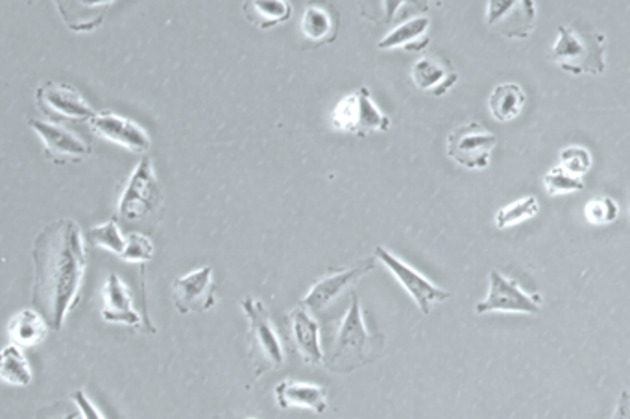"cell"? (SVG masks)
Segmentation results:
<instances>
[{"label": "cell", "instance_id": "obj_1", "mask_svg": "<svg viewBox=\"0 0 630 419\" xmlns=\"http://www.w3.org/2000/svg\"><path fill=\"white\" fill-rule=\"evenodd\" d=\"M33 306L58 331L77 306L88 267L80 226L71 218L47 226L33 245Z\"/></svg>", "mask_w": 630, "mask_h": 419}, {"label": "cell", "instance_id": "obj_2", "mask_svg": "<svg viewBox=\"0 0 630 419\" xmlns=\"http://www.w3.org/2000/svg\"><path fill=\"white\" fill-rule=\"evenodd\" d=\"M383 337L370 335L364 326L361 301L357 296H352V306L348 315L344 316L337 337L333 340L329 357H324L327 368L338 373H350L360 370L363 366L374 362L383 349Z\"/></svg>", "mask_w": 630, "mask_h": 419}, {"label": "cell", "instance_id": "obj_3", "mask_svg": "<svg viewBox=\"0 0 630 419\" xmlns=\"http://www.w3.org/2000/svg\"><path fill=\"white\" fill-rule=\"evenodd\" d=\"M607 38L595 30L559 27V39L549 60L571 74H603L607 69Z\"/></svg>", "mask_w": 630, "mask_h": 419}, {"label": "cell", "instance_id": "obj_4", "mask_svg": "<svg viewBox=\"0 0 630 419\" xmlns=\"http://www.w3.org/2000/svg\"><path fill=\"white\" fill-rule=\"evenodd\" d=\"M240 309L245 311L248 323H250L248 342H250V357L254 360L257 376L282 368L285 365L282 338L277 335L265 303L248 296L240 301Z\"/></svg>", "mask_w": 630, "mask_h": 419}, {"label": "cell", "instance_id": "obj_5", "mask_svg": "<svg viewBox=\"0 0 630 419\" xmlns=\"http://www.w3.org/2000/svg\"><path fill=\"white\" fill-rule=\"evenodd\" d=\"M164 208V191L154 172L152 159L145 156L131 172L120 198L117 217L128 223H139Z\"/></svg>", "mask_w": 630, "mask_h": 419}, {"label": "cell", "instance_id": "obj_6", "mask_svg": "<svg viewBox=\"0 0 630 419\" xmlns=\"http://www.w3.org/2000/svg\"><path fill=\"white\" fill-rule=\"evenodd\" d=\"M332 124L337 131L350 136L366 137L372 131L391 130V119L381 113L370 97L368 88H360L355 93L338 100L332 113Z\"/></svg>", "mask_w": 630, "mask_h": 419}, {"label": "cell", "instance_id": "obj_7", "mask_svg": "<svg viewBox=\"0 0 630 419\" xmlns=\"http://www.w3.org/2000/svg\"><path fill=\"white\" fill-rule=\"evenodd\" d=\"M498 137L484 130L479 122L461 126L447 137V156L461 167L483 170L489 167L490 153L494 150Z\"/></svg>", "mask_w": 630, "mask_h": 419}, {"label": "cell", "instance_id": "obj_8", "mask_svg": "<svg viewBox=\"0 0 630 419\" xmlns=\"http://www.w3.org/2000/svg\"><path fill=\"white\" fill-rule=\"evenodd\" d=\"M489 279L490 292L489 296H486V300L475 306V312H478V315H486V312H525V315H540V311H542V296L528 295L516 281L501 276L498 270H492Z\"/></svg>", "mask_w": 630, "mask_h": 419}, {"label": "cell", "instance_id": "obj_9", "mask_svg": "<svg viewBox=\"0 0 630 419\" xmlns=\"http://www.w3.org/2000/svg\"><path fill=\"white\" fill-rule=\"evenodd\" d=\"M102 320L117 326L134 327L137 331L156 335V327L148 320L147 315L134 306L130 289L117 273H109L102 290Z\"/></svg>", "mask_w": 630, "mask_h": 419}, {"label": "cell", "instance_id": "obj_10", "mask_svg": "<svg viewBox=\"0 0 630 419\" xmlns=\"http://www.w3.org/2000/svg\"><path fill=\"white\" fill-rule=\"evenodd\" d=\"M375 257L391 270L392 276L400 281L403 289L407 290L408 296H411V298L416 301V306L420 307L422 315H430L435 303L450 300V292L435 287V285L431 283L430 279H425L422 273L407 267L405 262L392 256L391 251H386L385 248L377 246V248H375Z\"/></svg>", "mask_w": 630, "mask_h": 419}, {"label": "cell", "instance_id": "obj_11", "mask_svg": "<svg viewBox=\"0 0 630 419\" xmlns=\"http://www.w3.org/2000/svg\"><path fill=\"white\" fill-rule=\"evenodd\" d=\"M534 0H489L486 27L509 39H528L534 30Z\"/></svg>", "mask_w": 630, "mask_h": 419}, {"label": "cell", "instance_id": "obj_12", "mask_svg": "<svg viewBox=\"0 0 630 419\" xmlns=\"http://www.w3.org/2000/svg\"><path fill=\"white\" fill-rule=\"evenodd\" d=\"M374 267V257H368V259H363V261L357 262L354 267L329 268L326 276L318 279V281L313 285V289L305 295L299 306H304L307 311L321 312L322 309H326L335 298H338V295H341L343 290L348 289L350 285L357 283L366 273L372 272Z\"/></svg>", "mask_w": 630, "mask_h": 419}, {"label": "cell", "instance_id": "obj_13", "mask_svg": "<svg viewBox=\"0 0 630 419\" xmlns=\"http://www.w3.org/2000/svg\"><path fill=\"white\" fill-rule=\"evenodd\" d=\"M217 287L213 283V268L201 267L185 273L173 283V301L180 315L206 312L215 307Z\"/></svg>", "mask_w": 630, "mask_h": 419}, {"label": "cell", "instance_id": "obj_14", "mask_svg": "<svg viewBox=\"0 0 630 419\" xmlns=\"http://www.w3.org/2000/svg\"><path fill=\"white\" fill-rule=\"evenodd\" d=\"M36 99H38L41 111L52 119L91 120L97 113L88 104V100L67 83L45 82L38 89Z\"/></svg>", "mask_w": 630, "mask_h": 419}, {"label": "cell", "instance_id": "obj_15", "mask_svg": "<svg viewBox=\"0 0 630 419\" xmlns=\"http://www.w3.org/2000/svg\"><path fill=\"white\" fill-rule=\"evenodd\" d=\"M91 130L106 141L119 144L130 152L145 153L152 148V139L134 120L120 117L114 111H100L89 120Z\"/></svg>", "mask_w": 630, "mask_h": 419}, {"label": "cell", "instance_id": "obj_16", "mask_svg": "<svg viewBox=\"0 0 630 419\" xmlns=\"http://www.w3.org/2000/svg\"><path fill=\"white\" fill-rule=\"evenodd\" d=\"M28 126L32 128L45 144V156L56 164L69 163V161H80L91 153V147L83 142L80 137L72 131L66 130L63 126L45 120H28Z\"/></svg>", "mask_w": 630, "mask_h": 419}, {"label": "cell", "instance_id": "obj_17", "mask_svg": "<svg viewBox=\"0 0 630 419\" xmlns=\"http://www.w3.org/2000/svg\"><path fill=\"white\" fill-rule=\"evenodd\" d=\"M299 28L305 43L311 47L332 44L341 30V13L329 2L311 0L309 4L305 6Z\"/></svg>", "mask_w": 630, "mask_h": 419}, {"label": "cell", "instance_id": "obj_18", "mask_svg": "<svg viewBox=\"0 0 630 419\" xmlns=\"http://www.w3.org/2000/svg\"><path fill=\"white\" fill-rule=\"evenodd\" d=\"M288 321H291V331H293L294 348L304 359L305 365L316 366L324 362L326 355L322 351L321 329L309 311L304 306L296 307L288 315Z\"/></svg>", "mask_w": 630, "mask_h": 419}, {"label": "cell", "instance_id": "obj_19", "mask_svg": "<svg viewBox=\"0 0 630 419\" xmlns=\"http://www.w3.org/2000/svg\"><path fill=\"white\" fill-rule=\"evenodd\" d=\"M115 0H55L61 19L72 32H92L102 24Z\"/></svg>", "mask_w": 630, "mask_h": 419}, {"label": "cell", "instance_id": "obj_20", "mask_svg": "<svg viewBox=\"0 0 630 419\" xmlns=\"http://www.w3.org/2000/svg\"><path fill=\"white\" fill-rule=\"evenodd\" d=\"M413 82L420 91L433 97H442L459 82V74L455 67L451 66V61L422 58L414 63Z\"/></svg>", "mask_w": 630, "mask_h": 419}, {"label": "cell", "instance_id": "obj_21", "mask_svg": "<svg viewBox=\"0 0 630 419\" xmlns=\"http://www.w3.org/2000/svg\"><path fill=\"white\" fill-rule=\"evenodd\" d=\"M274 393H276L277 407L283 410L309 409L316 415H322L327 409V390L316 385L288 379L279 382Z\"/></svg>", "mask_w": 630, "mask_h": 419}, {"label": "cell", "instance_id": "obj_22", "mask_svg": "<svg viewBox=\"0 0 630 419\" xmlns=\"http://www.w3.org/2000/svg\"><path fill=\"white\" fill-rule=\"evenodd\" d=\"M430 17H416L392 30L385 39H381L377 47L381 50L403 49L407 52H420L430 44Z\"/></svg>", "mask_w": 630, "mask_h": 419}, {"label": "cell", "instance_id": "obj_23", "mask_svg": "<svg viewBox=\"0 0 630 419\" xmlns=\"http://www.w3.org/2000/svg\"><path fill=\"white\" fill-rule=\"evenodd\" d=\"M246 21L259 28L270 30L283 22L291 21L293 4L288 0H246L243 4Z\"/></svg>", "mask_w": 630, "mask_h": 419}, {"label": "cell", "instance_id": "obj_24", "mask_svg": "<svg viewBox=\"0 0 630 419\" xmlns=\"http://www.w3.org/2000/svg\"><path fill=\"white\" fill-rule=\"evenodd\" d=\"M8 332L13 343L30 348L43 342L49 332V323L38 311H21L11 318Z\"/></svg>", "mask_w": 630, "mask_h": 419}, {"label": "cell", "instance_id": "obj_25", "mask_svg": "<svg viewBox=\"0 0 630 419\" xmlns=\"http://www.w3.org/2000/svg\"><path fill=\"white\" fill-rule=\"evenodd\" d=\"M525 100L528 97L518 83H501L490 94V113L500 122H509L522 113Z\"/></svg>", "mask_w": 630, "mask_h": 419}, {"label": "cell", "instance_id": "obj_26", "mask_svg": "<svg viewBox=\"0 0 630 419\" xmlns=\"http://www.w3.org/2000/svg\"><path fill=\"white\" fill-rule=\"evenodd\" d=\"M0 381L11 387H28L32 382V370L17 343L0 349Z\"/></svg>", "mask_w": 630, "mask_h": 419}, {"label": "cell", "instance_id": "obj_27", "mask_svg": "<svg viewBox=\"0 0 630 419\" xmlns=\"http://www.w3.org/2000/svg\"><path fill=\"white\" fill-rule=\"evenodd\" d=\"M539 211V200L534 197H525L495 212V226L500 229L511 228L516 223L525 222L529 218L537 217Z\"/></svg>", "mask_w": 630, "mask_h": 419}, {"label": "cell", "instance_id": "obj_28", "mask_svg": "<svg viewBox=\"0 0 630 419\" xmlns=\"http://www.w3.org/2000/svg\"><path fill=\"white\" fill-rule=\"evenodd\" d=\"M89 242L97 248H102V250L114 253V256H120L122 250H125L126 237L120 233L119 226L114 220L109 222L100 223L97 228H92L88 233Z\"/></svg>", "mask_w": 630, "mask_h": 419}, {"label": "cell", "instance_id": "obj_29", "mask_svg": "<svg viewBox=\"0 0 630 419\" xmlns=\"http://www.w3.org/2000/svg\"><path fill=\"white\" fill-rule=\"evenodd\" d=\"M545 187L551 194H570V192L582 191L584 183L579 176L565 172L562 167H554L545 174Z\"/></svg>", "mask_w": 630, "mask_h": 419}, {"label": "cell", "instance_id": "obj_30", "mask_svg": "<svg viewBox=\"0 0 630 419\" xmlns=\"http://www.w3.org/2000/svg\"><path fill=\"white\" fill-rule=\"evenodd\" d=\"M119 257L126 262L145 265L154 257V245L145 235H128L126 237L125 250H122Z\"/></svg>", "mask_w": 630, "mask_h": 419}, {"label": "cell", "instance_id": "obj_31", "mask_svg": "<svg viewBox=\"0 0 630 419\" xmlns=\"http://www.w3.org/2000/svg\"><path fill=\"white\" fill-rule=\"evenodd\" d=\"M618 203L609 197L595 198L592 202L587 203V209H584V215H587V220L590 223H610L614 222L618 218Z\"/></svg>", "mask_w": 630, "mask_h": 419}, {"label": "cell", "instance_id": "obj_32", "mask_svg": "<svg viewBox=\"0 0 630 419\" xmlns=\"http://www.w3.org/2000/svg\"><path fill=\"white\" fill-rule=\"evenodd\" d=\"M560 167L570 172V174L579 176L587 174L590 167H592V156L584 148L571 147L564 152L560 153Z\"/></svg>", "mask_w": 630, "mask_h": 419}, {"label": "cell", "instance_id": "obj_33", "mask_svg": "<svg viewBox=\"0 0 630 419\" xmlns=\"http://www.w3.org/2000/svg\"><path fill=\"white\" fill-rule=\"evenodd\" d=\"M72 401L78 405V409H80V415L83 418L95 419V418H104L100 412H98L95 407H92L91 401H89L88 396L82 392V390H78V392L72 393Z\"/></svg>", "mask_w": 630, "mask_h": 419}]
</instances>
